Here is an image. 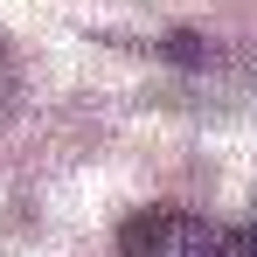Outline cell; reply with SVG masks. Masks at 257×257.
Here are the masks:
<instances>
[{
  "instance_id": "obj_1",
  "label": "cell",
  "mask_w": 257,
  "mask_h": 257,
  "mask_svg": "<svg viewBox=\"0 0 257 257\" xmlns=\"http://www.w3.org/2000/svg\"><path fill=\"white\" fill-rule=\"evenodd\" d=\"M118 257H257V243L195 209H139L118 222Z\"/></svg>"
},
{
  "instance_id": "obj_2",
  "label": "cell",
  "mask_w": 257,
  "mask_h": 257,
  "mask_svg": "<svg viewBox=\"0 0 257 257\" xmlns=\"http://www.w3.org/2000/svg\"><path fill=\"white\" fill-rule=\"evenodd\" d=\"M250 243H257V222H250Z\"/></svg>"
}]
</instances>
